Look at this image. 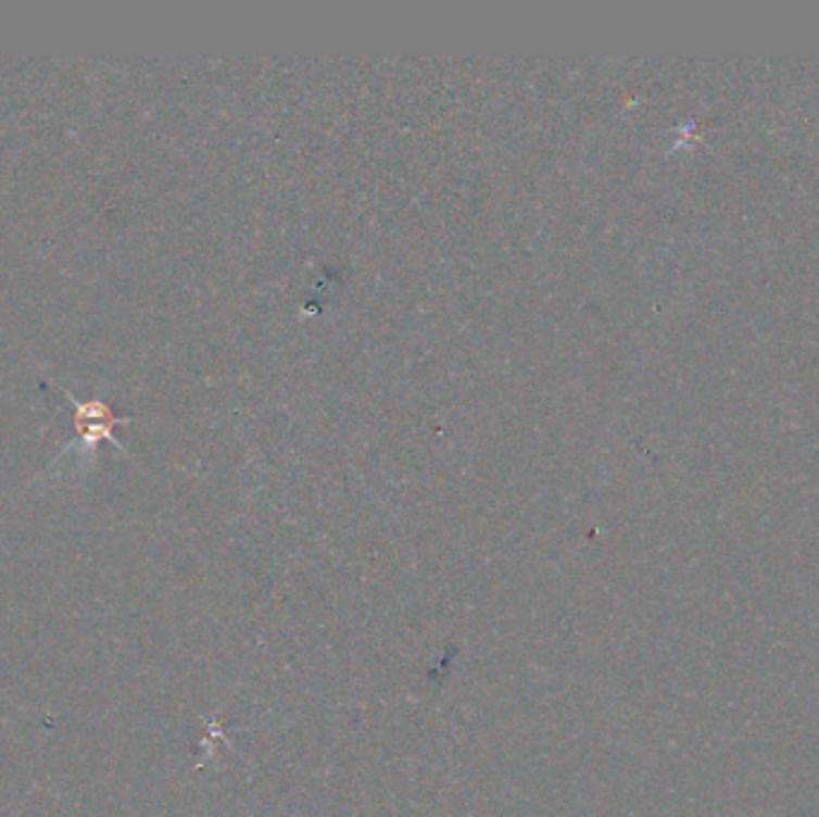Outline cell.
I'll list each match as a JSON object with an SVG mask.
<instances>
[{
    "label": "cell",
    "mask_w": 819,
    "mask_h": 817,
    "mask_svg": "<svg viewBox=\"0 0 819 817\" xmlns=\"http://www.w3.org/2000/svg\"><path fill=\"white\" fill-rule=\"evenodd\" d=\"M75 427H77V439L70 441L67 447L61 453H58L55 461H61L63 456H67V453H73V451L79 453V456H93L101 441H109L118 451H125L123 443L115 439V435H113L115 423H79Z\"/></svg>",
    "instance_id": "6da1fadb"
},
{
    "label": "cell",
    "mask_w": 819,
    "mask_h": 817,
    "mask_svg": "<svg viewBox=\"0 0 819 817\" xmlns=\"http://www.w3.org/2000/svg\"><path fill=\"white\" fill-rule=\"evenodd\" d=\"M61 391L65 393V399L70 401V407H73L75 413V425L79 423H115V425H127L133 423L130 417H123L113 411V407L106 403V391H101L97 399L91 401H79L75 399L73 393H70L65 387H61Z\"/></svg>",
    "instance_id": "7a4b0ae2"
}]
</instances>
